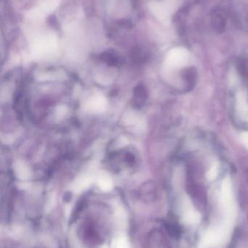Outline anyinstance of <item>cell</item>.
Returning a JSON list of instances; mask_svg holds the SVG:
<instances>
[{
  "label": "cell",
  "instance_id": "1",
  "mask_svg": "<svg viewBox=\"0 0 248 248\" xmlns=\"http://www.w3.org/2000/svg\"><path fill=\"white\" fill-rule=\"evenodd\" d=\"M100 59L109 65L121 66L123 64L124 59L120 55L113 50L106 51L100 55Z\"/></svg>",
  "mask_w": 248,
  "mask_h": 248
},
{
  "label": "cell",
  "instance_id": "2",
  "mask_svg": "<svg viewBox=\"0 0 248 248\" xmlns=\"http://www.w3.org/2000/svg\"><path fill=\"white\" fill-rule=\"evenodd\" d=\"M147 92L145 87L142 85L138 86L134 90L133 101H132L134 107H142L147 100Z\"/></svg>",
  "mask_w": 248,
  "mask_h": 248
},
{
  "label": "cell",
  "instance_id": "3",
  "mask_svg": "<svg viewBox=\"0 0 248 248\" xmlns=\"http://www.w3.org/2000/svg\"><path fill=\"white\" fill-rule=\"evenodd\" d=\"M215 19L214 20V24L215 25V27L218 30L221 29H224L225 26V20L221 16H215Z\"/></svg>",
  "mask_w": 248,
  "mask_h": 248
}]
</instances>
